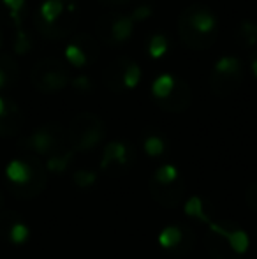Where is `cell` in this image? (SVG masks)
<instances>
[{"label": "cell", "mask_w": 257, "mask_h": 259, "mask_svg": "<svg viewBox=\"0 0 257 259\" xmlns=\"http://www.w3.org/2000/svg\"><path fill=\"white\" fill-rule=\"evenodd\" d=\"M6 177H7V180L13 184L11 191H14V194L27 196V191L35 184L37 171H35L34 166H32L30 162H27V160L14 159L7 164Z\"/></svg>", "instance_id": "6da1fadb"}, {"label": "cell", "mask_w": 257, "mask_h": 259, "mask_svg": "<svg viewBox=\"0 0 257 259\" xmlns=\"http://www.w3.org/2000/svg\"><path fill=\"white\" fill-rule=\"evenodd\" d=\"M208 228L212 233L226 238L231 250H233L234 254H238V256H243L248 250V247H250V236H248V233L243 231V229H227L213 221L208 222Z\"/></svg>", "instance_id": "7a4b0ae2"}, {"label": "cell", "mask_w": 257, "mask_h": 259, "mask_svg": "<svg viewBox=\"0 0 257 259\" xmlns=\"http://www.w3.org/2000/svg\"><path fill=\"white\" fill-rule=\"evenodd\" d=\"M129 150L125 143L122 141H111L106 145L102 152V160H100V167H110V164H125L127 162Z\"/></svg>", "instance_id": "3957f363"}, {"label": "cell", "mask_w": 257, "mask_h": 259, "mask_svg": "<svg viewBox=\"0 0 257 259\" xmlns=\"http://www.w3.org/2000/svg\"><path fill=\"white\" fill-rule=\"evenodd\" d=\"M0 231L6 235V238L9 240L13 245H23L30 236V229L25 222L21 221H9L6 226L0 224Z\"/></svg>", "instance_id": "277c9868"}, {"label": "cell", "mask_w": 257, "mask_h": 259, "mask_svg": "<svg viewBox=\"0 0 257 259\" xmlns=\"http://www.w3.org/2000/svg\"><path fill=\"white\" fill-rule=\"evenodd\" d=\"M183 240V231L178 228V226H166L157 236V242L162 249L171 250L175 247H178Z\"/></svg>", "instance_id": "5b68a950"}, {"label": "cell", "mask_w": 257, "mask_h": 259, "mask_svg": "<svg viewBox=\"0 0 257 259\" xmlns=\"http://www.w3.org/2000/svg\"><path fill=\"white\" fill-rule=\"evenodd\" d=\"M28 147L32 150H35L37 154H48L53 148V136L44 129H39L37 133H34L30 138H28Z\"/></svg>", "instance_id": "8992f818"}, {"label": "cell", "mask_w": 257, "mask_h": 259, "mask_svg": "<svg viewBox=\"0 0 257 259\" xmlns=\"http://www.w3.org/2000/svg\"><path fill=\"white\" fill-rule=\"evenodd\" d=\"M183 211H185V215H189V217H192V219H197V221L204 222V224H208V222L212 221L210 215L206 213V210H204V201H202V198H199V196H190L185 201V205H183Z\"/></svg>", "instance_id": "52a82bcc"}, {"label": "cell", "mask_w": 257, "mask_h": 259, "mask_svg": "<svg viewBox=\"0 0 257 259\" xmlns=\"http://www.w3.org/2000/svg\"><path fill=\"white\" fill-rule=\"evenodd\" d=\"M173 89H175V78L171 74H161L155 78V81L151 83V94L157 99H166L171 96Z\"/></svg>", "instance_id": "ba28073f"}, {"label": "cell", "mask_w": 257, "mask_h": 259, "mask_svg": "<svg viewBox=\"0 0 257 259\" xmlns=\"http://www.w3.org/2000/svg\"><path fill=\"white\" fill-rule=\"evenodd\" d=\"M190 25H192L194 30H197L199 34H210V32L215 28V18L208 11H199V13L192 14L190 18Z\"/></svg>", "instance_id": "9c48e42d"}, {"label": "cell", "mask_w": 257, "mask_h": 259, "mask_svg": "<svg viewBox=\"0 0 257 259\" xmlns=\"http://www.w3.org/2000/svg\"><path fill=\"white\" fill-rule=\"evenodd\" d=\"M132 32H134V20L129 16H124V18H120V20H117L113 23V27H111L113 37L120 42L127 41L130 35H132Z\"/></svg>", "instance_id": "30bf717a"}, {"label": "cell", "mask_w": 257, "mask_h": 259, "mask_svg": "<svg viewBox=\"0 0 257 259\" xmlns=\"http://www.w3.org/2000/svg\"><path fill=\"white\" fill-rule=\"evenodd\" d=\"M62 11H64L62 0H46L41 6V16L44 18L46 23H55L60 14H62Z\"/></svg>", "instance_id": "8fae6325"}, {"label": "cell", "mask_w": 257, "mask_h": 259, "mask_svg": "<svg viewBox=\"0 0 257 259\" xmlns=\"http://www.w3.org/2000/svg\"><path fill=\"white\" fill-rule=\"evenodd\" d=\"M153 178L161 185H171L178 180V167L173 166V164H164V166L157 167Z\"/></svg>", "instance_id": "7c38bea8"}, {"label": "cell", "mask_w": 257, "mask_h": 259, "mask_svg": "<svg viewBox=\"0 0 257 259\" xmlns=\"http://www.w3.org/2000/svg\"><path fill=\"white\" fill-rule=\"evenodd\" d=\"M168 52V39L161 34H155L148 42V53L151 58H161Z\"/></svg>", "instance_id": "4fadbf2b"}, {"label": "cell", "mask_w": 257, "mask_h": 259, "mask_svg": "<svg viewBox=\"0 0 257 259\" xmlns=\"http://www.w3.org/2000/svg\"><path fill=\"white\" fill-rule=\"evenodd\" d=\"M143 148H144V152H146V155L161 157L166 152V143H164V140L159 136H148L143 143Z\"/></svg>", "instance_id": "5bb4252c"}, {"label": "cell", "mask_w": 257, "mask_h": 259, "mask_svg": "<svg viewBox=\"0 0 257 259\" xmlns=\"http://www.w3.org/2000/svg\"><path fill=\"white\" fill-rule=\"evenodd\" d=\"M65 58L69 60V64H72L74 67H83L86 64V55L79 46L76 45H69L65 48Z\"/></svg>", "instance_id": "9a60e30c"}, {"label": "cell", "mask_w": 257, "mask_h": 259, "mask_svg": "<svg viewBox=\"0 0 257 259\" xmlns=\"http://www.w3.org/2000/svg\"><path fill=\"white\" fill-rule=\"evenodd\" d=\"M215 71L220 74H234L240 71V62L234 57H222L215 64Z\"/></svg>", "instance_id": "2e32d148"}, {"label": "cell", "mask_w": 257, "mask_h": 259, "mask_svg": "<svg viewBox=\"0 0 257 259\" xmlns=\"http://www.w3.org/2000/svg\"><path fill=\"white\" fill-rule=\"evenodd\" d=\"M69 162H71V154H65V155H53L48 159V162H46V167H48V171H52V173H64L65 169H67Z\"/></svg>", "instance_id": "e0dca14e"}, {"label": "cell", "mask_w": 257, "mask_h": 259, "mask_svg": "<svg viewBox=\"0 0 257 259\" xmlns=\"http://www.w3.org/2000/svg\"><path fill=\"white\" fill-rule=\"evenodd\" d=\"M72 178H74V184L81 189L92 187V185L97 182V175L93 173V171H88V169H78L74 175H72Z\"/></svg>", "instance_id": "ac0fdd59"}, {"label": "cell", "mask_w": 257, "mask_h": 259, "mask_svg": "<svg viewBox=\"0 0 257 259\" xmlns=\"http://www.w3.org/2000/svg\"><path fill=\"white\" fill-rule=\"evenodd\" d=\"M141 81V67L137 64H130L124 74V85L127 89H136Z\"/></svg>", "instance_id": "d6986e66"}, {"label": "cell", "mask_w": 257, "mask_h": 259, "mask_svg": "<svg viewBox=\"0 0 257 259\" xmlns=\"http://www.w3.org/2000/svg\"><path fill=\"white\" fill-rule=\"evenodd\" d=\"M150 14H151V7L150 6H139L132 13V20H137V21L146 20V18L150 16Z\"/></svg>", "instance_id": "ffe728a7"}, {"label": "cell", "mask_w": 257, "mask_h": 259, "mask_svg": "<svg viewBox=\"0 0 257 259\" xmlns=\"http://www.w3.org/2000/svg\"><path fill=\"white\" fill-rule=\"evenodd\" d=\"M4 4H6V6L9 7L11 13H13V16L16 18V14L20 13V9L23 7L25 0H4Z\"/></svg>", "instance_id": "44dd1931"}, {"label": "cell", "mask_w": 257, "mask_h": 259, "mask_svg": "<svg viewBox=\"0 0 257 259\" xmlns=\"http://www.w3.org/2000/svg\"><path fill=\"white\" fill-rule=\"evenodd\" d=\"M74 87H78V89H88V87H90L88 78H85V76H79V78H76L74 79Z\"/></svg>", "instance_id": "7402d4cb"}, {"label": "cell", "mask_w": 257, "mask_h": 259, "mask_svg": "<svg viewBox=\"0 0 257 259\" xmlns=\"http://www.w3.org/2000/svg\"><path fill=\"white\" fill-rule=\"evenodd\" d=\"M6 115V103H4V99L0 97V118Z\"/></svg>", "instance_id": "603a6c76"}, {"label": "cell", "mask_w": 257, "mask_h": 259, "mask_svg": "<svg viewBox=\"0 0 257 259\" xmlns=\"http://www.w3.org/2000/svg\"><path fill=\"white\" fill-rule=\"evenodd\" d=\"M252 72H254V76L257 78V58H255L254 62H252Z\"/></svg>", "instance_id": "cb8c5ba5"}, {"label": "cell", "mask_w": 257, "mask_h": 259, "mask_svg": "<svg viewBox=\"0 0 257 259\" xmlns=\"http://www.w3.org/2000/svg\"><path fill=\"white\" fill-rule=\"evenodd\" d=\"M4 85V74H2V71H0V87Z\"/></svg>", "instance_id": "d4e9b609"}]
</instances>
